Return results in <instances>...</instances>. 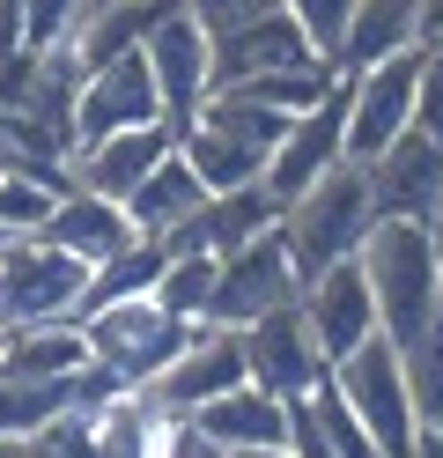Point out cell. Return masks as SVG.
I'll return each instance as SVG.
<instances>
[{
	"label": "cell",
	"instance_id": "obj_1",
	"mask_svg": "<svg viewBox=\"0 0 443 458\" xmlns=\"http://www.w3.org/2000/svg\"><path fill=\"white\" fill-rule=\"evenodd\" d=\"M354 259H362V281L377 296V326L392 348L406 340H422L436 326V229L429 222H370V237L354 244Z\"/></svg>",
	"mask_w": 443,
	"mask_h": 458
},
{
	"label": "cell",
	"instance_id": "obj_2",
	"mask_svg": "<svg viewBox=\"0 0 443 458\" xmlns=\"http://www.w3.org/2000/svg\"><path fill=\"white\" fill-rule=\"evenodd\" d=\"M370 222H377V208H370V178H362V163H333L325 178H311V185L274 215L281 244H288V259H295V281L325 274L333 259H354V244L370 237Z\"/></svg>",
	"mask_w": 443,
	"mask_h": 458
},
{
	"label": "cell",
	"instance_id": "obj_3",
	"mask_svg": "<svg viewBox=\"0 0 443 458\" xmlns=\"http://www.w3.org/2000/svg\"><path fill=\"white\" fill-rule=\"evenodd\" d=\"M333 385L340 399L354 407V421L370 428V444L384 458H413V444H422V421H413V392H406V369H399V348L392 340H362L347 362H333Z\"/></svg>",
	"mask_w": 443,
	"mask_h": 458
},
{
	"label": "cell",
	"instance_id": "obj_4",
	"mask_svg": "<svg viewBox=\"0 0 443 458\" xmlns=\"http://www.w3.org/2000/svg\"><path fill=\"white\" fill-rule=\"evenodd\" d=\"M303 296V281H295V259H288V244H281V229L266 222L259 237H244L229 251V259H215V289H207V310H200V326H251L266 318V310H281Z\"/></svg>",
	"mask_w": 443,
	"mask_h": 458
},
{
	"label": "cell",
	"instance_id": "obj_5",
	"mask_svg": "<svg viewBox=\"0 0 443 458\" xmlns=\"http://www.w3.org/2000/svg\"><path fill=\"white\" fill-rule=\"evenodd\" d=\"M185 318H170V310L156 296H118V303H97V310H81V340H89V355H97L104 369H118L126 385H148L156 369L185 348Z\"/></svg>",
	"mask_w": 443,
	"mask_h": 458
},
{
	"label": "cell",
	"instance_id": "obj_6",
	"mask_svg": "<svg viewBox=\"0 0 443 458\" xmlns=\"http://www.w3.org/2000/svg\"><path fill=\"white\" fill-rule=\"evenodd\" d=\"M333 163H347V74H340V67H333V81H325V97L303 104V111L281 126V140L266 148L259 185H266L274 208H288V199L303 192L311 178H325Z\"/></svg>",
	"mask_w": 443,
	"mask_h": 458
},
{
	"label": "cell",
	"instance_id": "obj_7",
	"mask_svg": "<svg viewBox=\"0 0 443 458\" xmlns=\"http://www.w3.org/2000/svg\"><path fill=\"white\" fill-rule=\"evenodd\" d=\"M89 259L59 251L45 237H8L0 244V326H38V318H74Z\"/></svg>",
	"mask_w": 443,
	"mask_h": 458
},
{
	"label": "cell",
	"instance_id": "obj_8",
	"mask_svg": "<svg viewBox=\"0 0 443 458\" xmlns=\"http://www.w3.org/2000/svg\"><path fill=\"white\" fill-rule=\"evenodd\" d=\"M236 348H244V377L259 392H274V399H303L325 369H333L318 355V340H311V326H303L295 303L266 310V318H251V326H236Z\"/></svg>",
	"mask_w": 443,
	"mask_h": 458
},
{
	"label": "cell",
	"instance_id": "obj_9",
	"mask_svg": "<svg viewBox=\"0 0 443 458\" xmlns=\"http://www.w3.org/2000/svg\"><path fill=\"white\" fill-rule=\"evenodd\" d=\"M413 74H422V45L347 74V163H370L384 140L413 126Z\"/></svg>",
	"mask_w": 443,
	"mask_h": 458
},
{
	"label": "cell",
	"instance_id": "obj_10",
	"mask_svg": "<svg viewBox=\"0 0 443 458\" xmlns=\"http://www.w3.org/2000/svg\"><path fill=\"white\" fill-rule=\"evenodd\" d=\"M295 310H303V326L318 340V355L325 362H347L362 340H377V296H370V281H362V259H333L325 274L303 281V296H295Z\"/></svg>",
	"mask_w": 443,
	"mask_h": 458
},
{
	"label": "cell",
	"instance_id": "obj_11",
	"mask_svg": "<svg viewBox=\"0 0 443 458\" xmlns=\"http://www.w3.org/2000/svg\"><path fill=\"white\" fill-rule=\"evenodd\" d=\"M141 60H148V81H156V97H163V119L170 126H185L200 97L215 89V60H207V30H200V15L177 0V8L156 22V30L141 38Z\"/></svg>",
	"mask_w": 443,
	"mask_h": 458
},
{
	"label": "cell",
	"instance_id": "obj_12",
	"mask_svg": "<svg viewBox=\"0 0 443 458\" xmlns=\"http://www.w3.org/2000/svg\"><path fill=\"white\" fill-rule=\"evenodd\" d=\"M229 385H244V348H236V333H229V326H192V333H185V348H177V355H170L141 392L156 399L163 414L185 421L192 407H207V399L229 392Z\"/></svg>",
	"mask_w": 443,
	"mask_h": 458
},
{
	"label": "cell",
	"instance_id": "obj_13",
	"mask_svg": "<svg viewBox=\"0 0 443 458\" xmlns=\"http://www.w3.org/2000/svg\"><path fill=\"white\" fill-rule=\"evenodd\" d=\"M362 178H370L377 222H429L436 199H443V148L429 133L406 126L399 140H384V148L362 163Z\"/></svg>",
	"mask_w": 443,
	"mask_h": 458
},
{
	"label": "cell",
	"instance_id": "obj_14",
	"mask_svg": "<svg viewBox=\"0 0 443 458\" xmlns=\"http://www.w3.org/2000/svg\"><path fill=\"white\" fill-rule=\"evenodd\" d=\"M156 119H163V97H156V81H148L141 52L81 74V89H74V148L81 140H104V133H126V126H156Z\"/></svg>",
	"mask_w": 443,
	"mask_h": 458
},
{
	"label": "cell",
	"instance_id": "obj_15",
	"mask_svg": "<svg viewBox=\"0 0 443 458\" xmlns=\"http://www.w3.org/2000/svg\"><path fill=\"white\" fill-rule=\"evenodd\" d=\"M207 60H215V89L222 81H251V74H281V67H311V45L303 30L281 15V0H266L259 15L229 22V30L207 38ZM325 67V60H318Z\"/></svg>",
	"mask_w": 443,
	"mask_h": 458
},
{
	"label": "cell",
	"instance_id": "obj_16",
	"mask_svg": "<svg viewBox=\"0 0 443 458\" xmlns=\"http://www.w3.org/2000/svg\"><path fill=\"white\" fill-rule=\"evenodd\" d=\"M170 140L177 126L156 119V126H126V133H104V140H81V148H67V178L81 192H97V199H126L148 170H156L170 156Z\"/></svg>",
	"mask_w": 443,
	"mask_h": 458
},
{
	"label": "cell",
	"instance_id": "obj_17",
	"mask_svg": "<svg viewBox=\"0 0 443 458\" xmlns=\"http://www.w3.org/2000/svg\"><path fill=\"white\" fill-rule=\"evenodd\" d=\"M281 208H274V199H266V185H236V192H207L200 199V208L185 215V222H177L170 229V251H200V259H229V251L236 244H244V237H259V229L266 222H274Z\"/></svg>",
	"mask_w": 443,
	"mask_h": 458
},
{
	"label": "cell",
	"instance_id": "obj_18",
	"mask_svg": "<svg viewBox=\"0 0 443 458\" xmlns=\"http://www.w3.org/2000/svg\"><path fill=\"white\" fill-rule=\"evenodd\" d=\"M185 428H200V437H207V444H222V451H259V444H288V399L259 392V385L244 377V385L215 392L207 407H192V414H185Z\"/></svg>",
	"mask_w": 443,
	"mask_h": 458
},
{
	"label": "cell",
	"instance_id": "obj_19",
	"mask_svg": "<svg viewBox=\"0 0 443 458\" xmlns=\"http://www.w3.org/2000/svg\"><path fill=\"white\" fill-rule=\"evenodd\" d=\"M177 8V0H81V22L67 30V52L74 67H104V60H126V52H141V38L156 30V22Z\"/></svg>",
	"mask_w": 443,
	"mask_h": 458
},
{
	"label": "cell",
	"instance_id": "obj_20",
	"mask_svg": "<svg viewBox=\"0 0 443 458\" xmlns=\"http://www.w3.org/2000/svg\"><path fill=\"white\" fill-rule=\"evenodd\" d=\"M170 437H177V414H163L141 385L111 392L104 407L89 414V444H97V458H163Z\"/></svg>",
	"mask_w": 443,
	"mask_h": 458
},
{
	"label": "cell",
	"instance_id": "obj_21",
	"mask_svg": "<svg viewBox=\"0 0 443 458\" xmlns=\"http://www.w3.org/2000/svg\"><path fill=\"white\" fill-rule=\"evenodd\" d=\"M38 237L97 267V259H111V251L133 237V222H126V208H118V199H97V192L67 185V192L52 199V215H45V229H38Z\"/></svg>",
	"mask_w": 443,
	"mask_h": 458
},
{
	"label": "cell",
	"instance_id": "obj_22",
	"mask_svg": "<svg viewBox=\"0 0 443 458\" xmlns=\"http://www.w3.org/2000/svg\"><path fill=\"white\" fill-rule=\"evenodd\" d=\"M200 199H207V185L185 170V156H177V140H170V156H163L156 170H148V178H141L126 199H118V208H126L133 237H170V229L185 222V215L200 208Z\"/></svg>",
	"mask_w": 443,
	"mask_h": 458
},
{
	"label": "cell",
	"instance_id": "obj_23",
	"mask_svg": "<svg viewBox=\"0 0 443 458\" xmlns=\"http://www.w3.org/2000/svg\"><path fill=\"white\" fill-rule=\"evenodd\" d=\"M392 52H413V0H354L333 67L340 74H362L377 60H392Z\"/></svg>",
	"mask_w": 443,
	"mask_h": 458
},
{
	"label": "cell",
	"instance_id": "obj_24",
	"mask_svg": "<svg viewBox=\"0 0 443 458\" xmlns=\"http://www.w3.org/2000/svg\"><path fill=\"white\" fill-rule=\"evenodd\" d=\"M177 156H185V170L207 185V192H236V185H259V170L266 156L244 148V140H229L222 126H207V119H185L177 126Z\"/></svg>",
	"mask_w": 443,
	"mask_h": 458
},
{
	"label": "cell",
	"instance_id": "obj_25",
	"mask_svg": "<svg viewBox=\"0 0 443 458\" xmlns=\"http://www.w3.org/2000/svg\"><path fill=\"white\" fill-rule=\"evenodd\" d=\"M81 362H89L81 318H38V326H15V333H8V355H0V369H8V377H74Z\"/></svg>",
	"mask_w": 443,
	"mask_h": 458
},
{
	"label": "cell",
	"instance_id": "obj_26",
	"mask_svg": "<svg viewBox=\"0 0 443 458\" xmlns=\"http://www.w3.org/2000/svg\"><path fill=\"white\" fill-rule=\"evenodd\" d=\"M163 259H170V244H163V237H126V244L111 251V259H97V267H89L74 318H81V310H97V303H118V296H156Z\"/></svg>",
	"mask_w": 443,
	"mask_h": 458
},
{
	"label": "cell",
	"instance_id": "obj_27",
	"mask_svg": "<svg viewBox=\"0 0 443 458\" xmlns=\"http://www.w3.org/2000/svg\"><path fill=\"white\" fill-rule=\"evenodd\" d=\"M67 385H74V377H8V369H0V444H15V437H30L38 421L67 414V407H74Z\"/></svg>",
	"mask_w": 443,
	"mask_h": 458
},
{
	"label": "cell",
	"instance_id": "obj_28",
	"mask_svg": "<svg viewBox=\"0 0 443 458\" xmlns=\"http://www.w3.org/2000/svg\"><path fill=\"white\" fill-rule=\"evenodd\" d=\"M399 369H406V392H413V421L443 437V318L422 340H406V348H399Z\"/></svg>",
	"mask_w": 443,
	"mask_h": 458
},
{
	"label": "cell",
	"instance_id": "obj_29",
	"mask_svg": "<svg viewBox=\"0 0 443 458\" xmlns=\"http://www.w3.org/2000/svg\"><path fill=\"white\" fill-rule=\"evenodd\" d=\"M303 407H311V421H318V437H325V451L333 458H384L377 444H370V428L354 421V407L340 399V385H333V369L303 392Z\"/></svg>",
	"mask_w": 443,
	"mask_h": 458
},
{
	"label": "cell",
	"instance_id": "obj_30",
	"mask_svg": "<svg viewBox=\"0 0 443 458\" xmlns=\"http://www.w3.org/2000/svg\"><path fill=\"white\" fill-rule=\"evenodd\" d=\"M207 289H215V259H200V251H170V259H163V281H156V303L170 310V318L200 326Z\"/></svg>",
	"mask_w": 443,
	"mask_h": 458
},
{
	"label": "cell",
	"instance_id": "obj_31",
	"mask_svg": "<svg viewBox=\"0 0 443 458\" xmlns=\"http://www.w3.org/2000/svg\"><path fill=\"white\" fill-rule=\"evenodd\" d=\"M59 192H67V185H45V178H22V170H0V244H8V237H38Z\"/></svg>",
	"mask_w": 443,
	"mask_h": 458
},
{
	"label": "cell",
	"instance_id": "obj_32",
	"mask_svg": "<svg viewBox=\"0 0 443 458\" xmlns=\"http://www.w3.org/2000/svg\"><path fill=\"white\" fill-rule=\"evenodd\" d=\"M347 8L354 0H281V15L303 30V45H311V60H325L333 67V52H340V30H347Z\"/></svg>",
	"mask_w": 443,
	"mask_h": 458
},
{
	"label": "cell",
	"instance_id": "obj_33",
	"mask_svg": "<svg viewBox=\"0 0 443 458\" xmlns=\"http://www.w3.org/2000/svg\"><path fill=\"white\" fill-rule=\"evenodd\" d=\"M15 451L22 458H97V444H89V414H52V421H38L30 437H15Z\"/></svg>",
	"mask_w": 443,
	"mask_h": 458
},
{
	"label": "cell",
	"instance_id": "obj_34",
	"mask_svg": "<svg viewBox=\"0 0 443 458\" xmlns=\"http://www.w3.org/2000/svg\"><path fill=\"white\" fill-rule=\"evenodd\" d=\"M74 22H81V0H22V45H30V52L67 45Z\"/></svg>",
	"mask_w": 443,
	"mask_h": 458
},
{
	"label": "cell",
	"instance_id": "obj_35",
	"mask_svg": "<svg viewBox=\"0 0 443 458\" xmlns=\"http://www.w3.org/2000/svg\"><path fill=\"white\" fill-rule=\"evenodd\" d=\"M413 133H429L443 148V52H422V74H413Z\"/></svg>",
	"mask_w": 443,
	"mask_h": 458
},
{
	"label": "cell",
	"instance_id": "obj_36",
	"mask_svg": "<svg viewBox=\"0 0 443 458\" xmlns=\"http://www.w3.org/2000/svg\"><path fill=\"white\" fill-rule=\"evenodd\" d=\"M413 45L443 52V0H413Z\"/></svg>",
	"mask_w": 443,
	"mask_h": 458
},
{
	"label": "cell",
	"instance_id": "obj_37",
	"mask_svg": "<svg viewBox=\"0 0 443 458\" xmlns=\"http://www.w3.org/2000/svg\"><path fill=\"white\" fill-rule=\"evenodd\" d=\"M163 458H229V451H222V444H207L200 428H185V421H177V437H170V451H163Z\"/></svg>",
	"mask_w": 443,
	"mask_h": 458
},
{
	"label": "cell",
	"instance_id": "obj_38",
	"mask_svg": "<svg viewBox=\"0 0 443 458\" xmlns=\"http://www.w3.org/2000/svg\"><path fill=\"white\" fill-rule=\"evenodd\" d=\"M413 458H443V437H436V428H422V444H413Z\"/></svg>",
	"mask_w": 443,
	"mask_h": 458
},
{
	"label": "cell",
	"instance_id": "obj_39",
	"mask_svg": "<svg viewBox=\"0 0 443 458\" xmlns=\"http://www.w3.org/2000/svg\"><path fill=\"white\" fill-rule=\"evenodd\" d=\"M229 458H295L288 444H259V451H229Z\"/></svg>",
	"mask_w": 443,
	"mask_h": 458
},
{
	"label": "cell",
	"instance_id": "obj_40",
	"mask_svg": "<svg viewBox=\"0 0 443 458\" xmlns=\"http://www.w3.org/2000/svg\"><path fill=\"white\" fill-rule=\"evenodd\" d=\"M436 318H443V259H436Z\"/></svg>",
	"mask_w": 443,
	"mask_h": 458
},
{
	"label": "cell",
	"instance_id": "obj_41",
	"mask_svg": "<svg viewBox=\"0 0 443 458\" xmlns=\"http://www.w3.org/2000/svg\"><path fill=\"white\" fill-rule=\"evenodd\" d=\"M429 229H436V244H443V199H436V215H429Z\"/></svg>",
	"mask_w": 443,
	"mask_h": 458
},
{
	"label": "cell",
	"instance_id": "obj_42",
	"mask_svg": "<svg viewBox=\"0 0 443 458\" xmlns=\"http://www.w3.org/2000/svg\"><path fill=\"white\" fill-rule=\"evenodd\" d=\"M0 355H8V326H0Z\"/></svg>",
	"mask_w": 443,
	"mask_h": 458
}]
</instances>
